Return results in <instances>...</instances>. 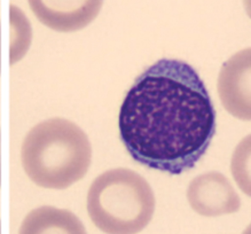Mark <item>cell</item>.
I'll use <instances>...</instances> for the list:
<instances>
[{
    "label": "cell",
    "instance_id": "1",
    "mask_svg": "<svg viewBox=\"0 0 251 234\" xmlns=\"http://www.w3.org/2000/svg\"><path fill=\"white\" fill-rule=\"evenodd\" d=\"M204 82L187 62L162 59L139 76L118 116L120 137L134 161L170 175L191 170L216 133Z\"/></svg>",
    "mask_w": 251,
    "mask_h": 234
},
{
    "label": "cell",
    "instance_id": "2",
    "mask_svg": "<svg viewBox=\"0 0 251 234\" xmlns=\"http://www.w3.org/2000/svg\"><path fill=\"white\" fill-rule=\"evenodd\" d=\"M21 160L25 174L40 187L64 189L89 171L92 147L74 122L50 118L33 127L25 138Z\"/></svg>",
    "mask_w": 251,
    "mask_h": 234
},
{
    "label": "cell",
    "instance_id": "3",
    "mask_svg": "<svg viewBox=\"0 0 251 234\" xmlns=\"http://www.w3.org/2000/svg\"><path fill=\"white\" fill-rule=\"evenodd\" d=\"M87 211L106 234H137L151 223L155 212L154 191L133 170L116 168L103 172L87 193Z\"/></svg>",
    "mask_w": 251,
    "mask_h": 234
},
{
    "label": "cell",
    "instance_id": "4",
    "mask_svg": "<svg viewBox=\"0 0 251 234\" xmlns=\"http://www.w3.org/2000/svg\"><path fill=\"white\" fill-rule=\"evenodd\" d=\"M218 93L232 116L251 121V47L235 53L223 64Z\"/></svg>",
    "mask_w": 251,
    "mask_h": 234
},
{
    "label": "cell",
    "instance_id": "5",
    "mask_svg": "<svg viewBox=\"0 0 251 234\" xmlns=\"http://www.w3.org/2000/svg\"><path fill=\"white\" fill-rule=\"evenodd\" d=\"M187 200L192 209L205 217L229 215L239 211V195L226 176L217 171L205 172L189 182Z\"/></svg>",
    "mask_w": 251,
    "mask_h": 234
},
{
    "label": "cell",
    "instance_id": "6",
    "mask_svg": "<svg viewBox=\"0 0 251 234\" xmlns=\"http://www.w3.org/2000/svg\"><path fill=\"white\" fill-rule=\"evenodd\" d=\"M37 19L59 32H74L92 23L103 0H28Z\"/></svg>",
    "mask_w": 251,
    "mask_h": 234
},
{
    "label": "cell",
    "instance_id": "7",
    "mask_svg": "<svg viewBox=\"0 0 251 234\" xmlns=\"http://www.w3.org/2000/svg\"><path fill=\"white\" fill-rule=\"evenodd\" d=\"M19 234H87L85 226L67 209L43 206L23 219Z\"/></svg>",
    "mask_w": 251,
    "mask_h": 234
},
{
    "label": "cell",
    "instance_id": "8",
    "mask_svg": "<svg viewBox=\"0 0 251 234\" xmlns=\"http://www.w3.org/2000/svg\"><path fill=\"white\" fill-rule=\"evenodd\" d=\"M230 171L241 191L251 198V134L236 146L230 161Z\"/></svg>",
    "mask_w": 251,
    "mask_h": 234
},
{
    "label": "cell",
    "instance_id": "9",
    "mask_svg": "<svg viewBox=\"0 0 251 234\" xmlns=\"http://www.w3.org/2000/svg\"><path fill=\"white\" fill-rule=\"evenodd\" d=\"M243 6L248 16L251 19V0H243Z\"/></svg>",
    "mask_w": 251,
    "mask_h": 234
},
{
    "label": "cell",
    "instance_id": "10",
    "mask_svg": "<svg viewBox=\"0 0 251 234\" xmlns=\"http://www.w3.org/2000/svg\"><path fill=\"white\" fill-rule=\"evenodd\" d=\"M0 73H1V30H0Z\"/></svg>",
    "mask_w": 251,
    "mask_h": 234
},
{
    "label": "cell",
    "instance_id": "11",
    "mask_svg": "<svg viewBox=\"0 0 251 234\" xmlns=\"http://www.w3.org/2000/svg\"><path fill=\"white\" fill-rule=\"evenodd\" d=\"M242 234H251V224L247 227L246 230H244V232Z\"/></svg>",
    "mask_w": 251,
    "mask_h": 234
}]
</instances>
